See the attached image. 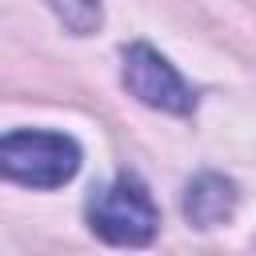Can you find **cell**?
I'll return each mask as SVG.
<instances>
[{
    "mask_svg": "<svg viewBox=\"0 0 256 256\" xmlns=\"http://www.w3.org/2000/svg\"><path fill=\"white\" fill-rule=\"evenodd\" d=\"M88 224L108 244H148L156 232V204L140 180L120 176L88 200Z\"/></svg>",
    "mask_w": 256,
    "mask_h": 256,
    "instance_id": "cell-2",
    "label": "cell"
},
{
    "mask_svg": "<svg viewBox=\"0 0 256 256\" xmlns=\"http://www.w3.org/2000/svg\"><path fill=\"white\" fill-rule=\"evenodd\" d=\"M124 88L148 104V108H160V112H172V116H184L192 112V88L180 80V72L148 44H132L124 48Z\"/></svg>",
    "mask_w": 256,
    "mask_h": 256,
    "instance_id": "cell-3",
    "label": "cell"
},
{
    "mask_svg": "<svg viewBox=\"0 0 256 256\" xmlns=\"http://www.w3.org/2000/svg\"><path fill=\"white\" fill-rule=\"evenodd\" d=\"M80 168L76 140L60 132H8L0 136V176L28 188H60Z\"/></svg>",
    "mask_w": 256,
    "mask_h": 256,
    "instance_id": "cell-1",
    "label": "cell"
},
{
    "mask_svg": "<svg viewBox=\"0 0 256 256\" xmlns=\"http://www.w3.org/2000/svg\"><path fill=\"white\" fill-rule=\"evenodd\" d=\"M236 204V192L224 176H200L188 184V196H184V216L196 224V228H212L220 224Z\"/></svg>",
    "mask_w": 256,
    "mask_h": 256,
    "instance_id": "cell-4",
    "label": "cell"
}]
</instances>
